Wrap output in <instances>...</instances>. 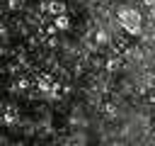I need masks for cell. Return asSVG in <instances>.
Returning <instances> with one entry per match:
<instances>
[{"mask_svg": "<svg viewBox=\"0 0 155 146\" xmlns=\"http://www.w3.org/2000/svg\"><path fill=\"white\" fill-rule=\"evenodd\" d=\"M119 66H121V58H116V56H114V58H109V61H107V68H109V71H116V68H119Z\"/></svg>", "mask_w": 155, "mask_h": 146, "instance_id": "obj_7", "label": "cell"}, {"mask_svg": "<svg viewBox=\"0 0 155 146\" xmlns=\"http://www.w3.org/2000/svg\"><path fill=\"white\" fill-rule=\"evenodd\" d=\"M51 95H53V97H58V95H61V83H53V88H51Z\"/></svg>", "mask_w": 155, "mask_h": 146, "instance_id": "obj_8", "label": "cell"}, {"mask_svg": "<svg viewBox=\"0 0 155 146\" xmlns=\"http://www.w3.org/2000/svg\"><path fill=\"white\" fill-rule=\"evenodd\" d=\"M34 83H36V88L44 90V92H51V88H53V78H51L48 73H39Z\"/></svg>", "mask_w": 155, "mask_h": 146, "instance_id": "obj_2", "label": "cell"}, {"mask_svg": "<svg viewBox=\"0 0 155 146\" xmlns=\"http://www.w3.org/2000/svg\"><path fill=\"white\" fill-rule=\"evenodd\" d=\"M111 146H124V144H121V141H114V144H111Z\"/></svg>", "mask_w": 155, "mask_h": 146, "instance_id": "obj_9", "label": "cell"}, {"mask_svg": "<svg viewBox=\"0 0 155 146\" xmlns=\"http://www.w3.org/2000/svg\"><path fill=\"white\" fill-rule=\"evenodd\" d=\"M119 22H121V27H124L128 34H140V15H138V10L124 7V10L119 12Z\"/></svg>", "mask_w": 155, "mask_h": 146, "instance_id": "obj_1", "label": "cell"}, {"mask_svg": "<svg viewBox=\"0 0 155 146\" xmlns=\"http://www.w3.org/2000/svg\"><path fill=\"white\" fill-rule=\"evenodd\" d=\"M53 24H56V29L65 32V29L70 27V19H68V15H61V17H53Z\"/></svg>", "mask_w": 155, "mask_h": 146, "instance_id": "obj_4", "label": "cell"}, {"mask_svg": "<svg viewBox=\"0 0 155 146\" xmlns=\"http://www.w3.org/2000/svg\"><path fill=\"white\" fill-rule=\"evenodd\" d=\"M44 10H48L53 17H61V15H65V5H63L61 0H48V2L44 5Z\"/></svg>", "mask_w": 155, "mask_h": 146, "instance_id": "obj_3", "label": "cell"}, {"mask_svg": "<svg viewBox=\"0 0 155 146\" xmlns=\"http://www.w3.org/2000/svg\"><path fill=\"white\" fill-rule=\"evenodd\" d=\"M2 122H5L7 127H10V124H15V122H17V112H15L12 107H10V109H5V112H2Z\"/></svg>", "mask_w": 155, "mask_h": 146, "instance_id": "obj_5", "label": "cell"}, {"mask_svg": "<svg viewBox=\"0 0 155 146\" xmlns=\"http://www.w3.org/2000/svg\"><path fill=\"white\" fill-rule=\"evenodd\" d=\"M94 41L104 46V44H109V34H107L104 29H97V32H94Z\"/></svg>", "mask_w": 155, "mask_h": 146, "instance_id": "obj_6", "label": "cell"}]
</instances>
